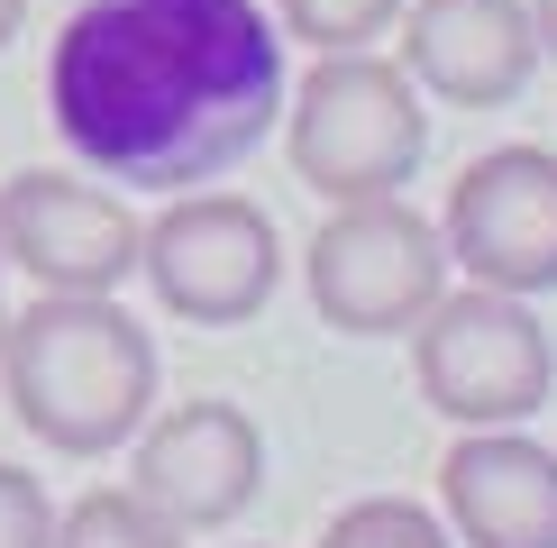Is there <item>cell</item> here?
<instances>
[{
  "label": "cell",
  "instance_id": "2",
  "mask_svg": "<svg viewBox=\"0 0 557 548\" xmlns=\"http://www.w3.org/2000/svg\"><path fill=\"white\" fill-rule=\"evenodd\" d=\"M0 384L55 457H110L156 411V338L110 292H46L0 329Z\"/></svg>",
  "mask_w": 557,
  "mask_h": 548
},
{
  "label": "cell",
  "instance_id": "10",
  "mask_svg": "<svg viewBox=\"0 0 557 548\" xmlns=\"http://www.w3.org/2000/svg\"><path fill=\"white\" fill-rule=\"evenodd\" d=\"M403 74L457 110H503L540 74V37H530L521 0H411L403 28Z\"/></svg>",
  "mask_w": 557,
  "mask_h": 548
},
{
  "label": "cell",
  "instance_id": "14",
  "mask_svg": "<svg viewBox=\"0 0 557 548\" xmlns=\"http://www.w3.org/2000/svg\"><path fill=\"white\" fill-rule=\"evenodd\" d=\"M393 10H403V0H274L284 37H301L311 55H338V46L384 37V28H393Z\"/></svg>",
  "mask_w": 557,
  "mask_h": 548
},
{
  "label": "cell",
  "instance_id": "8",
  "mask_svg": "<svg viewBox=\"0 0 557 548\" xmlns=\"http://www.w3.org/2000/svg\"><path fill=\"white\" fill-rule=\"evenodd\" d=\"M0 265L37 274L46 292H110L137 274V211L101 183L10 174L0 183Z\"/></svg>",
  "mask_w": 557,
  "mask_h": 548
},
{
  "label": "cell",
  "instance_id": "18",
  "mask_svg": "<svg viewBox=\"0 0 557 548\" xmlns=\"http://www.w3.org/2000/svg\"><path fill=\"white\" fill-rule=\"evenodd\" d=\"M0 329H10V311H0Z\"/></svg>",
  "mask_w": 557,
  "mask_h": 548
},
{
  "label": "cell",
  "instance_id": "6",
  "mask_svg": "<svg viewBox=\"0 0 557 548\" xmlns=\"http://www.w3.org/2000/svg\"><path fill=\"white\" fill-rule=\"evenodd\" d=\"M137 265H147L156 302L174 320L228 329V320H257L274 302V274H284V238L257 201L238 192H165V220L137 228Z\"/></svg>",
  "mask_w": 557,
  "mask_h": 548
},
{
  "label": "cell",
  "instance_id": "13",
  "mask_svg": "<svg viewBox=\"0 0 557 548\" xmlns=\"http://www.w3.org/2000/svg\"><path fill=\"white\" fill-rule=\"evenodd\" d=\"M320 548H448V531L403 494H375V502H347V512L320 531Z\"/></svg>",
  "mask_w": 557,
  "mask_h": 548
},
{
  "label": "cell",
  "instance_id": "4",
  "mask_svg": "<svg viewBox=\"0 0 557 548\" xmlns=\"http://www.w3.org/2000/svg\"><path fill=\"white\" fill-rule=\"evenodd\" d=\"M411 375L438 421L457 429H503L530 421L557 384V348L540 329V311L521 292L467 284V292H438V302L411 320Z\"/></svg>",
  "mask_w": 557,
  "mask_h": 548
},
{
  "label": "cell",
  "instance_id": "17",
  "mask_svg": "<svg viewBox=\"0 0 557 548\" xmlns=\"http://www.w3.org/2000/svg\"><path fill=\"white\" fill-rule=\"evenodd\" d=\"M18 18H28V0H0V46L18 37Z\"/></svg>",
  "mask_w": 557,
  "mask_h": 548
},
{
  "label": "cell",
  "instance_id": "7",
  "mask_svg": "<svg viewBox=\"0 0 557 548\" xmlns=\"http://www.w3.org/2000/svg\"><path fill=\"white\" fill-rule=\"evenodd\" d=\"M438 247L467 265V284L494 292H557V155L548 147H494L448 183Z\"/></svg>",
  "mask_w": 557,
  "mask_h": 548
},
{
  "label": "cell",
  "instance_id": "12",
  "mask_svg": "<svg viewBox=\"0 0 557 548\" xmlns=\"http://www.w3.org/2000/svg\"><path fill=\"white\" fill-rule=\"evenodd\" d=\"M46 548H183V531L137 485H101V494H83L74 512L55 521V539H46Z\"/></svg>",
  "mask_w": 557,
  "mask_h": 548
},
{
  "label": "cell",
  "instance_id": "9",
  "mask_svg": "<svg viewBox=\"0 0 557 548\" xmlns=\"http://www.w3.org/2000/svg\"><path fill=\"white\" fill-rule=\"evenodd\" d=\"M265 485V439L238 402H174L137 448V494L174 531H220Z\"/></svg>",
  "mask_w": 557,
  "mask_h": 548
},
{
  "label": "cell",
  "instance_id": "16",
  "mask_svg": "<svg viewBox=\"0 0 557 548\" xmlns=\"http://www.w3.org/2000/svg\"><path fill=\"white\" fill-rule=\"evenodd\" d=\"M530 10V37H540V55H557V0H521Z\"/></svg>",
  "mask_w": 557,
  "mask_h": 548
},
{
  "label": "cell",
  "instance_id": "11",
  "mask_svg": "<svg viewBox=\"0 0 557 548\" xmlns=\"http://www.w3.org/2000/svg\"><path fill=\"white\" fill-rule=\"evenodd\" d=\"M438 494L467 548H557V457L512 421L467 429L438 457Z\"/></svg>",
  "mask_w": 557,
  "mask_h": 548
},
{
  "label": "cell",
  "instance_id": "15",
  "mask_svg": "<svg viewBox=\"0 0 557 548\" xmlns=\"http://www.w3.org/2000/svg\"><path fill=\"white\" fill-rule=\"evenodd\" d=\"M46 539H55V502L28 466L0 457V548H46Z\"/></svg>",
  "mask_w": 557,
  "mask_h": 548
},
{
  "label": "cell",
  "instance_id": "1",
  "mask_svg": "<svg viewBox=\"0 0 557 548\" xmlns=\"http://www.w3.org/2000/svg\"><path fill=\"white\" fill-rule=\"evenodd\" d=\"M55 137L120 192H193L284 120V37L257 0H83L46 55Z\"/></svg>",
  "mask_w": 557,
  "mask_h": 548
},
{
  "label": "cell",
  "instance_id": "3",
  "mask_svg": "<svg viewBox=\"0 0 557 548\" xmlns=\"http://www.w3.org/2000/svg\"><path fill=\"white\" fill-rule=\"evenodd\" d=\"M293 174L330 201H375L403 192L430 155V110L421 83L393 55H366V46H338V55L311 64V83L293 91Z\"/></svg>",
  "mask_w": 557,
  "mask_h": 548
},
{
  "label": "cell",
  "instance_id": "5",
  "mask_svg": "<svg viewBox=\"0 0 557 548\" xmlns=\"http://www.w3.org/2000/svg\"><path fill=\"white\" fill-rule=\"evenodd\" d=\"M448 292L438 220H421L403 192L338 201V220L311 238V311L347 338H393Z\"/></svg>",
  "mask_w": 557,
  "mask_h": 548
}]
</instances>
